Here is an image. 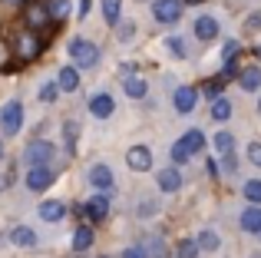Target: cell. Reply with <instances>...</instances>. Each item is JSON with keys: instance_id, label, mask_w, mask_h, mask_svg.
Listing matches in <instances>:
<instances>
[{"instance_id": "obj_11", "label": "cell", "mask_w": 261, "mask_h": 258, "mask_svg": "<svg viewBox=\"0 0 261 258\" xmlns=\"http://www.w3.org/2000/svg\"><path fill=\"white\" fill-rule=\"evenodd\" d=\"M106 212H109V199H106V195H93V199H89L86 202V215H89V219H93V222H99V219H106Z\"/></svg>"}, {"instance_id": "obj_40", "label": "cell", "mask_w": 261, "mask_h": 258, "mask_svg": "<svg viewBox=\"0 0 261 258\" xmlns=\"http://www.w3.org/2000/svg\"><path fill=\"white\" fill-rule=\"evenodd\" d=\"M122 258H142V255H139V248H126V255H122Z\"/></svg>"}, {"instance_id": "obj_21", "label": "cell", "mask_w": 261, "mask_h": 258, "mask_svg": "<svg viewBox=\"0 0 261 258\" xmlns=\"http://www.w3.org/2000/svg\"><path fill=\"white\" fill-rule=\"evenodd\" d=\"M126 93H129V99H142V96H146V80L129 76L126 80Z\"/></svg>"}, {"instance_id": "obj_19", "label": "cell", "mask_w": 261, "mask_h": 258, "mask_svg": "<svg viewBox=\"0 0 261 258\" xmlns=\"http://www.w3.org/2000/svg\"><path fill=\"white\" fill-rule=\"evenodd\" d=\"M228 116H231V103H228V99H222V96H218V99H212V119L225 123Z\"/></svg>"}, {"instance_id": "obj_29", "label": "cell", "mask_w": 261, "mask_h": 258, "mask_svg": "<svg viewBox=\"0 0 261 258\" xmlns=\"http://www.w3.org/2000/svg\"><path fill=\"white\" fill-rule=\"evenodd\" d=\"M231 146H235L231 133H218V136H215V149H218L222 156H228V152H231Z\"/></svg>"}, {"instance_id": "obj_3", "label": "cell", "mask_w": 261, "mask_h": 258, "mask_svg": "<svg viewBox=\"0 0 261 258\" xmlns=\"http://www.w3.org/2000/svg\"><path fill=\"white\" fill-rule=\"evenodd\" d=\"M70 57L76 66H96V60H99V50H96L89 40H73L70 43Z\"/></svg>"}, {"instance_id": "obj_12", "label": "cell", "mask_w": 261, "mask_h": 258, "mask_svg": "<svg viewBox=\"0 0 261 258\" xmlns=\"http://www.w3.org/2000/svg\"><path fill=\"white\" fill-rule=\"evenodd\" d=\"M182 186V172L178 169H159V189L162 192H175Z\"/></svg>"}, {"instance_id": "obj_45", "label": "cell", "mask_w": 261, "mask_h": 258, "mask_svg": "<svg viewBox=\"0 0 261 258\" xmlns=\"http://www.w3.org/2000/svg\"><path fill=\"white\" fill-rule=\"evenodd\" d=\"M258 57H261V46H258Z\"/></svg>"}, {"instance_id": "obj_37", "label": "cell", "mask_w": 261, "mask_h": 258, "mask_svg": "<svg viewBox=\"0 0 261 258\" xmlns=\"http://www.w3.org/2000/svg\"><path fill=\"white\" fill-rule=\"evenodd\" d=\"M73 139H76V123H66V142L73 146Z\"/></svg>"}, {"instance_id": "obj_25", "label": "cell", "mask_w": 261, "mask_h": 258, "mask_svg": "<svg viewBox=\"0 0 261 258\" xmlns=\"http://www.w3.org/2000/svg\"><path fill=\"white\" fill-rule=\"evenodd\" d=\"M198 245H202V252H215L218 248V235L212 232V228H205V232L198 235Z\"/></svg>"}, {"instance_id": "obj_16", "label": "cell", "mask_w": 261, "mask_h": 258, "mask_svg": "<svg viewBox=\"0 0 261 258\" xmlns=\"http://www.w3.org/2000/svg\"><path fill=\"white\" fill-rule=\"evenodd\" d=\"M63 215H66V205H63V202H57V199L40 205V219H43V222H60Z\"/></svg>"}, {"instance_id": "obj_41", "label": "cell", "mask_w": 261, "mask_h": 258, "mask_svg": "<svg viewBox=\"0 0 261 258\" xmlns=\"http://www.w3.org/2000/svg\"><path fill=\"white\" fill-rule=\"evenodd\" d=\"M0 4H23V0H0Z\"/></svg>"}, {"instance_id": "obj_34", "label": "cell", "mask_w": 261, "mask_h": 258, "mask_svg": "<svg viewBox=\"0 0 261 258\" xmlns=\"http://www.w3.org/2000/svg\"><path fill=\"white\" fill-rule=\"evenodd\" d=\"M248 159L261 169V142H251V146H248Z\"/></svg>"}, {"instance_id": "obj_38", "label": "cell", "mask_w": 261, "mask_h": 258, "mask_svg": "<svg viewBox=\"0 0 261 258\" xmlns=\"http://www.w3.org/2000/svg\"><path fill=\"white\" fill-rule=\"evenodd\" d=\"M258 27H261V13H255V17L248 20V30H258Z\"/></svg>"}, {"instance_id": "obj_4", "label": "cell", "mask_w": 261, "mask_h": 258, "mask_svg": "<svg viewBox=\"0 0 261 258\" xmlns=\"http://www.w3.org/2000/svg\"><path fill=\"white\" fill-rule=\"evenodd\" d=\"M0 123H4V133L7 136H17L20 126H23V106L13 99V103H7L4 110H0Z\"/></svg>"}, {"instance_id": "obj_30", "label": "cell", "mask_w": 261, "mask_h": 258, "mask_svg": "<svg viewBox=\"0 0 261 258\" xmlns=\"http://www.w3.org/2000/svg\"><path fill=\"white\" fill-rule=\"evenodd\" d=\"M13 242H17V245H33V242H37V235L30 232V228H13V235H10Z\"/></svg>"}, {"instance_id": "obj_28", "label": "cell", "mask_w": 261, "mask_h": 258, "mask_svg": "<svg viewBox=\"0 0 261 258\" xmlns=\"http://www.w3.org/2000/svg\"><path fill=\"white\" fill-rule=\"evenodd\" d=\"M182 139H185V142H189V149H192V152H198V149H202V146H205V136H202V133H198V129H189V133H185V136H182Z\"/></svg>"}, {"instance_id": "obj_22", "label": "cell", "mask_w": 261, "mask_h": 258, "mask_svg": "<svg viewBox=\"0 0 261 258\" xmlns=\"http://www.w3.org/2000/svg\"><path fill=\"white\" fill-rule=\"evenodd\" d=\"M89 245H93V232H89V228H76V235H73V248H76V252H86Z\"/></svg>"}, {"instance_id": "obj_2", "label": "cell", "mask_w": 261, "mask_h": 258, "mask_svg": "<svg viewBox=\"0 0 261 258\" xmlns=\"http://www.w3.org/2000/svg\"><path fill=\"white\" fill-rule=\"evenodd\" d=\"M53 179H57V172L50 169V162H43V166H30V172H27V189L43 192V189L53 186Z\"/></svg>"}, {"instance_id": "obj_31", "label": "cell", "mask_w": 261, "mask_h": 258, "mask_svg": "<svg viewBox=\"0 0 261 258\" xmlns=\"http://www.w3.org/2000/svg\"><path fill=\"white\" fill-rule=\"evenodd\" d=\"M57 96H60V83H43L40 86V99H43V103H53Z\"/></svg>"}, {"instance_id": "obj_7", "label": "cell", "mask_w": 261, "mask_h": 258, "mask_svg": "<svg viewBox=\"0 0 261 258\" xmlns=\"http://www.w3.org/2000/svg\"><path fill=\"white\" fill-rule=\"evenodd\" d=\"M23 159L30 162V166H43V162H50L53 159V142H43V139L30 142L27 152H23Z\"/></svg>"}, {"instance_id": "obj_1", "label": "cell", "mask_w": 261, "mask_h": 258, "mask_svg": "<svg viewBox=\"0 0 261 258\" xmlns=\"http://www.w3.org/2000/svg\"><path fill=\"white\" fill-rule=\"evenodd\" d=\"M43 46H46V40H40V33H20L13 40V50H17L20 60H37L43 53Z\"/></svg>"}, {"instance_id": "obj_33", "label": "cell", "mask_w": 261, "mask_h": 258, "mask_svg": "<svg viewBox=\"0 0 261 258\" xmlns=\"http://www.w3.org/2000/svg\"><path fill=\"white\" fill-rule=\"evenodd\" d=\"M205 96H208V99H218V96H222V76H218L215 83L205 86Z\"/></svg>"}, {"instance_id": "obj_14", "label": "cell", "mask_w": 261, "mask_h": 258, "mask_svg": "<svg viewBox=\"0 0 261 258\" xmlns=\"http://www.w3.org/2000/svg\"><path fill=\"white\" fill-rule=\"evenodd\" d=\"M242 228H245V232H251V235L261 232V209L258 205H251V209H245V212H242Z\"/></svg>"}, {"instance_id": "obj_35", "label": "cell", "mask_w": 261, "mask_h": 258, "mask_svg": "<svg viewBox=\"0 0 261 258\" xmlns=\"http://www.w3.org/2000/svg\"><path fill=\"white\" fill-rule=\"evenodd\" d=\"M235 53H238V40H228V43H225V50H222V57H225V60H231Z\"/></svg>"}, {"instance_id": "obj_23", "label": "cell", "mask_w": 261, "mask_h": 258, "mask_svg": "<svg viewBox=\"0 0 261 258\" xmlns=\"http://www.w3.org/2000/svg\"><path fill=\"white\" fill-rule=\"evenodd\" d=\"M245 199H248L251 205H258V202H261V179L245 182Z\"/></svg>"}, {"instance_id": "obj_44", "label": "cell", "mask_w": 261, "mask_h": 258, "mask_svg": "<svg viewBox=\"0 0 261 258\" xmlns=\"http://www.w3.org/2000/svg\"><path fill=\"white\" fill-rule=\"evenodd\" d=\"M258 113H261V99H258Z\"/></svg>"}, {"instance_id": "obj_36", "label": "cell", "mask_w": 261, "mask_h": 258, "mask_svg": "<svg viewBox=\"0 0 261 258\" xmlns=\"http://www.w3.org/2000/svg\"><path fill=\"white\" fill-rule=\"evenodd\" d=\"M133 33H136V27H133V23H119V37H122V40H129Z\"/></svg>"}, {"instance_id": "obj_26", "label": "cell", "mask_w": 261, "mask_h": 258, "mask_svg": "<svg viewBox=\"0 0 261 258\" xmlns=\"http://www.w3.org/2000/svg\"><path fill=\"white\" fill-rule=\"evenodd\" d=\"M198 248H202V245H198V242H189V239H185V242H178V258H198Z\"/></svg>"}, {"instance_id": "obj_39", "label": "cell", "mask_w": 261, "mask_h": 258, "mask_svg": "<svg viewBox=\"0 0 261 258\" xmlns=\"http://www.w3.org/2000/svg\"><path fill=\"white\" fill-rule=\"evenodd\" d=\"M86 10H89V0H80V7H76V13H80V17H86Z\"/></svg>"}, {"instance_id": "obj_9", "label": "cell", "mask_w": 261, "mask_h": 258, "mask_svg": "<svg viewBox=\"0 0 261 258\" xmlns=\"http://www.w3.org/2000/svg\"><path fill=\"white\" fill-rule=\"evenodd\" d=\"M113 110H116V103H113V96H109V93H99V96H93V103H89V113H93V116H99V119L113 116Z\"/></svg>"}, {"instance_id": "obj_24", "label": "cell", "mask_w": 261, "mask_h": 258, "mask_svg": "<svg viewBox=\"0 0 261 258\" xmlns=\"http://www.w3.org/2000/svg\"><path fill=\"white\" fill-rule=\"evenodd\" d=\"M192 156H195V152L189 149V142H185V139H178L175 146H172V159H175V162H189Z\"/></svg>"}, {"instance_id": "obj_43", "label": "cell", "mask_w": 261, "mask_h": 258, "mask_svg": "<svg viewBox=\"0 0 261 258\" xmlns=\"http://www.w3.org/2000/svg\"><path fill=\"white\" fill-rule=\"evenodd\" d=\"M0 159H4V142H0Z\"/></svg>"}, {"instance_id": "obj_10", "label": "cell", "mask_w": 261, "mask_h": 258, "mask_svg": "<svg viewBox=\"0 0 261 258\" xmlns=\"http://www.w3.org/2000/svg\"><path fill=\"white\" fill-rule=\"evenodd\" d=\"M195 99H198V93L192 90V86H178L175 90V110L178 113H192L195 110Z\"/></svg>"}, {"instance_id": "obj_27", "label": "cell", "mask_w": 261, "mask_h": 258, "mask_svg": "<svg viewBox=\"0 0 261 258\" xmlns=\"http://www.w3.org/2000/svg\"><path fill=\"white\" fill-rule=\"evenodd\" d=\"M46 7H50L53 20H63L66 13H70V4H66V0H46Z\"/></svg>"}, {"instance_id": "obj_32", "label": "cell", "mask_w": 261, "mask_h": 258, "mask_svg": "<svg viewBox=\"0 0 261 258\" xmlns=\"http://www.w3.org/2000/svg\"><path fill=\"white\" fill-rule=\"evenodd\" d=\"M166 43H169V50H172L175 57H185V43H182V37H169Z\"/></svg>"}, {"instance_id": "obj_17", "label": "cell", "mask_w": 261, "mask_h": 258, "mask_svg": "<svg viewBox=\"0 0 261 258\" xmlns=\"http://www.w3.org/2000/svg\"><path fill=\"white\" fill-rule=\"evenodd\" d=\"M57 83H60V90L73 93V90L80 86V73H76V66H63V70H60V76H57Z\"/></svg>"}, {"instance_id": "obj_15", "label": "cell", "mask_w": 261, "mask_h": 258, "mask_svg": "<svg viewBox=\"0 0 261 258\" xmlns=\"http://www.w3.org/2000/svg\"><path fill=\"white\" fill-rule=\"evenodd\" d=\"M89 182H93L96 189H109L113 186V169L109 166H93L89 169Z\"/></svg>"}, {"instance_id": "obj_8", "label": "cell", "mask_w": 261, "mask_h": 258, "mask_svg": "<svg viewBox=\"0 0 261 258\" xmlns=\"http://www.w3.org/2000/svg\"><path fill=\"white\" fill-rule=\"evenodd\" d=\"M126 166L133 169V172H149V169H152V152H149L146 146H133L126 152Z\"/></svg>"}, {"instance_id": "obj_13", "label": "cell", "mask_w": 261, "mask_h": 258, "mask_svg": "<svg viewBox=\"0 0 261 258\" xmlns=\"http://www.w3.org/2000/svg\"><path fill=\"white\" fill-rule=\"evenodd\" d=\"M195 37H198V40H215V37H218V20L198 17V20H195Z\"/></svg>"}, {"instance_id": "obj_18", "label": "cell", "mask_w": 261, "mask_h": 258, "mask_svg": "<svg viewBox=\"0 0 261 258\" xmlns=\"http://www.w3.org/2000/svg\"><path fill=\"white\" fill-rule=\"evenodd\" d=\"M238 83H242V90H248V93H255L258 86H261V66H248V70L238 76Z\"/></svg>"}, {"instance_id": "obj_5", "label": "cell", "mask_w": 261, "mask_h": 258, "mask_svg": "<svg viewBox=\"0 0 261 258\" xmlns=\"http://www.w3.org/2000/svg\"><path fill=\"white\" fill-rule=\"evenodd\" d=\"M23 20H27V27H30V30H43V27L53 20V13H50V7H46V4H27Z\"/></svg>"}, {"instance_id": "obj_20", "label": "cell", "mask_w": 261, "mask_h": 258, "mask_svg": "<svg viewBox=\"0 0 261 258\" xmlns=\"http://www.w3.org/2000/svg\"><path fill=\"white\" fill-rule=\"evenodd\" d=\"M119 4H122V0H102V17H106L109 27L119 23Z\"/></svg>"}, {"instance_id": "obj_46", "label": "cell", "mask_w": 261, "mask_h": 258, "mask_svg": "<svg viewBox=\"0 0 261 258\" xmlns=\"http://www.w3.org/2000/svg\"><path fill=\"white\" fill-rule=\"evenodd\" d=\"M99 258H109V255H99Z\"/></svg>"}, {"instance_id": "obj_6", "label": "cell", "mask_w": 261, "mask_h": 258, "mask_svg": "<svg viewBox=\"0 0 261 258\" xmlns=\"http://www.w3.org/2000/svg\"><path fill=\"white\" fill-rule=\"evenodd\" d=\"M152 13H155L159 23H175V20L182 17V0H155Z\"/></svg>"}, {"instance_id": "obj_42", "label": "cell", "mask_w": 261, "mask_h": 258, "mask_svg": "<svg viewBox=\"0 0 261 258\" xmlns=\"http://www.w3.org/2000/svg\"><path fill=\"white\" fill-rule=\"evenodd\" d=\"M185 4H202V0H185Z\"/></svg>"}]
</instances>
